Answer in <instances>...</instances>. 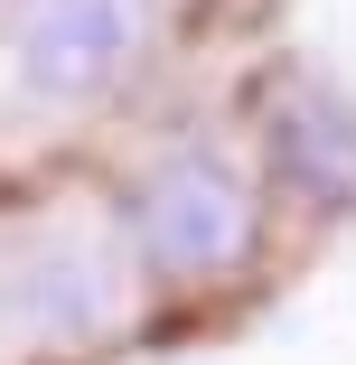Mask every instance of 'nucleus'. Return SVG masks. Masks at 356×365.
Instances as JSON below:
<instances>
[{"label":"nucleus","mask_w":356,"mask_h":365,"mask_svg":"<svg viewBox=\"0 0 356 365\" xmlns=\"http://www.w3.org/2000/svg\"><path fill=\"white\" fill-rule=\"evenodd\" d=\"M122 235L131 262L169 290H216L263 244V178L225 140H169L131 169L122 187Z\"/></svg>","instance_id":"nucleus-1"},{"label":"nucleus","mask_w":356,"mask_h":365,"mask_svg":"<svg viewBox=\"0 0 356 365\" xmlns=\"http://www.w3.org/2000/svg\"><path fill=\"white\" fill-rule=\"evenodd\" d=\"M160 0H19L10 19V85L47 113H94L141 85L160 56Z\"/></svg>","instance_id":"nucleus-2"},{"label":"nucleus","mask_w":356,"mask_h":365,"mask_svg":"<svg viewBox=\"0 0 356 365\" xmlns=\"http://www.w3.org/2000/svg\"><path fill=\"white\" fill-rule=\"evenodd\" d=\"M253 169L291 215L347 225L356 215V94L328 76H281L253 122Z\"/></svg>","instance_id":"nucleus-3"},{"label":"nucleus","mask_w":356,"mask_h":365,"mask_svg":"<svg viewBox=\"0 0 356 365\" xmlns=\"http://www.w3.org/2000/svg\"><path fill=\"white\" fill-rule=\"evenodd\" d=\"M10 309L29 319V337H85V328L113 309V272L85 262V244H56V253H38V262L10 281Z\"/></svg>","instance_id":"nucleus-4"}]
</instances>
